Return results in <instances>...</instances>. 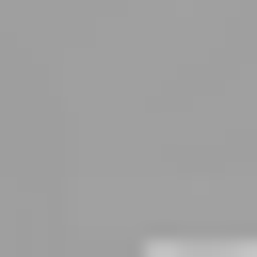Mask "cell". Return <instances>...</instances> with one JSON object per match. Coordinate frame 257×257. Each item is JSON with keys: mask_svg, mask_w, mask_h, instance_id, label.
Instances as JSON below:
<instances>
[{"mask_svg": "<svg viewBox=\"0 0 257 257\" xmlns=\"http://www.w3.org/2000/svg\"><path fill=\"white\" fill-rule=\"evenodd\" d=\"M145 257H257V241H145Z\"/></svg>", "mask_w": 257, "mask_h": 257, "instance_id": "6da1fadb", "label": "cell"}]
</instances>
